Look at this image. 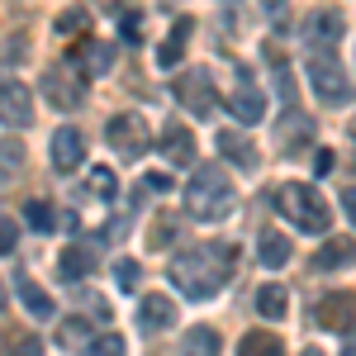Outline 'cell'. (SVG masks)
Wrapping results in <instances>:
<instances>
[{
  "mask_svg": "<svg viewBox=\"0 0 356 356\" xmlns=\"http://www.w3.org/2000/svg\"><path fill=\"white\" fill-rule=\"evenodd\" d=\"M233 275V247L228 243H200L186 247L176 261H171V285L186 295V300H214Z\"/></svg>",
  "mask_w": 356,
  "mask_h": 356,
  "instance_id": "obj_1",
  "label": "cell"
},
{
  "mask_svg": "<svg viewBox=\"0 0 356 356\" xmlns=\"http://www.w3.org/2000/svg\"><path fill=\"white\" fill-rule=\"evenodd\" d=\"M238 195H233V181L223 176V166H200L186 186V214L200 223H219L233 214Z\"/></svg>",
  "mask_w": 356,
  "mask_h": 356,
  "instance_id": "obj_2",
  "label": "cell"
},
{
  "mask_svg": "<svg viewBox=\"0 0 356 356\" xmlns=\"http://www.w3.org/2000/svg\"><path fill=\"white\" fill-rule=\"evenodd\" d=\"M275 209L295 223L300 233H314V238H323L332 228V209H328V200H323V191H314V186H304V181L275 186Z\"/></svg>",
  "mask_w": 356,
  "mask_h": 356,
  "instance_id": "obj_3",
  "label": "cell"
},
{
  "mask_svg": "<svg viewBox=\"0 0 356 356\" xmlns=\"http://www.w3.org/2000/svg\"><path fill=\"white\" fill-rule=\"evenodd\" d=\"M304 72H309V86H314V95H318L323 105H352V81H347V67H342L332 53L314 48V53L304 57Z\"/></svg>",
  "mask_w": 356,
  "mask_h": 356,
  "instance_id": "obj_4",
  "label": "cell"
},
{
  "mask_svg": "<svg viewBox=\"0 0 356 356\" xmlns=\"http://www.w3.org/2000/svg\"><path fill=\"white\" fill-rule=\"evenodd\" d=\"M176 100L186 105V114H195V119H214V110H219V90H214V76L209 72H181V81H176Z\"/></svg>",
  "mask_w": 356,
  "mask_h": 356,
  "instance_id": "obj_5",
  "label": "cell"
},
{
  "mask_svg": "<svg viewBox=\"0 0 356 356\" xmlns=\"http://www.w3.org/2000/svg\"><path fill=\"white\" fill-rule=\"evenodd\" d=\"M105 143L124 162H138L147 152V119L143 114H114L110 124H105Z\"/></svg>",
  "mask_w": 356,
  "mask_h": 356,
  "instance_id": "obj_6",
  "label": "cell"
},
{
  "mask_svg": "<svg viewBox=\"0 0 356 356\" xmlns=\"http://www.w3.org/2000/svg\"><path fill=\"white\" fill-rule=\"evenodd\" d=\"M0 124L10 129L33 124V90L24 81H0Z\"/></svg>",
  "mask_w": 356,
  "mask_h": 356,
  "instance_id": "obj_7",
  "label": "cell"
},
{
  "mask_svg": "<svg viewBox=\"0 0 356 356\" xmlns=\"http://www.w3.org/2000/svg\"><path fill=\"white\" fill-rule=\"evenodd\" d=\"M228 110L238 114V124H261V114H266V100H261V90L252 86V76H247V72H233Z\"/></svg>",
  "mask_w": 356,
  "mask_h": 356,
  "instance_id": "obj_8",
  "label": "cell"
},
{
  "mask_svg": "<svg viewBox=\"0 0 356 356\" xmlns=\"http://www.w3.org/2000/svg\"><path fill=\"white\" fill-rule=\"evenodd\" d=\"M72 67H76L81 76H110L114 48L105 43V38H81V43L72 48Z\"/></svg>",
  "mask_w": 356,
  "mask_h": 356,
  "instance_id": "obj_9",
  "label": "cell"
},
{
  "mask_svg": "<svg viewBox=\"0 0 356 356\" xmlns=\"http://www.w3.org/2000/svg\"><path fill=\"white\" fill-rule=\"evenodd\" d=\"M86 166V138L76 129H57L53 134V171L62 176H72V171H81Z\"/></svg>",
  "mask_w": 356,
  "mask_h": 356,
  "instance_id": "obj_10",
  "label": "cell"
},
{
  "mask_svg": "<svg viewBox=\"0 0 356 356\" xmlns=\"http://www.w3.org/2000/svg\"><path fill=\"white\" fill-rule=\"evenodd\" d=\"M43 95L53 100L57 110H76V105H86V86L72 81L62 67H48V72H43Z\"/></svg>",
  "mask_w": 356,
  "mask_h": 356,
  "instance_id": "obj_11",
  "label": "cell"
},
{
  "mask_svg": "<svg viewBox=\"0 0 356 356\" xmlns=\"http://www.w3.org/2000/svg\"><path fill=\"white\" fill-rule=\"evenodd\" d=\"M347 33V24H342V15L337 10H318V15H309L304 19V38L314 43V48H328V43H337Z\"/></svg>",
  "mask_w": 356,
  "mask_h": 356,
  "instance_id": "obj_12",
  "label": "cell"
},
{
  "mask_svg": "<svg viewBox=\"0 0 356 356\" xmlns=\"http://www.w3.org/2000/svg\"><path fill=\"white\" fill-rule=\"evenodd\" d=\"M176 323V304L166 300V295H147L143 300V309H138V328L143 332H162Z\"/></svg>",
  "mask_w": 356,
  "mask_h": 356,
  "instance_id": "obj_13",
  "label": "cell"
},
{
  "mask_svg": "<svg viewBox=\"0 0 356 356\" xmlns=\"http://www.w3.org/2000/svg\"><path fill=\"white\" fill-rule=\"evenodd\" d=\"M15 290H19V304L29 309V318H53V295L43 285H33V275H15Z\"/></svg>",
  "mask_w": 356,
  "mask_h": 356,
  "instance_id": "obj_14",
  "label": "cell"
},
{
  "mask_svg": "<svg viewBox=\"0 0 356 356\" xmlns=\"http://www.w3.org/2000/svg\"><path fill=\"white\" fill-rule=\"evenodd\" d=\"M314 138V119H304L300 110L285 114V124H280V152L285 157H300V143H309Z\"/></svg>",
  "mask_w": 356,
  "mask_h": 356,
  "instance_id": "obj_15",
  "label": "cell"
},
{
  "mask_svg": "<svg viewBox=\"0 0 356 356\" xmlns=\"http://www.w3.org/2000/svg\"><path fill=\"white\" fill-rule=\"evenodd\" d=\"M318 323L323 328H342V337H352V295L342 290V295H328V300L318 304Z\"/></svg>",
  "mask_w": 356,
  "mask_h": 356,
  "instance_id": "obj_16",
  "label": "cell"
},
{
  "mask_svg": "<svg viewBox=\"0 0 356 356\" xmlns=\"http://www.w3.org/2000/svg\"><path fill=\"white\" fill-rule=\"evenodd\" d=\"M162 152L171 157V162H191L195 157V134L181 124V119H171L162 129Z\"/></svg>",
  "mask_w": 356,
  "mask_h": 356,
  "instance_id": "obj_17",
  "label": "cell"
},
{
  "mask_svg": "<svg viewBox=\"0 0 356 356\" xmlns=\"http://www.w3.org/2000/svg\"><path fill=\"white\" fill-rule=\"evenodd\" d=\"M219 152L228 157V162L247 166V171L257 166V147H252V143H247V138L238 134V129H219Z\"/></svg>",
  "mask_w": 356,
  "mask_h": 356,
  "instance_id": "obj_18",
  "label": "cell"
},
{
  "mask_svg": "<svg viewBox=\"0 0 356 356\" xmlns=\"http://www.w3.org/2000/svg\"><path fill=\"white\" fill-rule=\"evenodd\" d=\"M191 33H195L191 19H176V24H171V33H166V43L157 48V62H162V67H176V62H181V53H186V43H191Z\"/></svg>",
  "mask_w": 356,
  "mask_h": 356,
  "instance_id": "obj_19",
  "label": "cell"
},
{
  "mask_svg": "<svg viewBox=\"0 0 356 356\" xmlns=\"http://www.w3.org/2000/svg\"><path fill=\"white\" fill-rule=\"evenodd\" d=\"M90 271H95L90 247H67V252H62V280H86Z\"/></svg>",
  "mask_w": 356,
  "mask_h": 356,
  "instance_id": "obj_20",
  "label": "cell"
},
{
  "mask_svg": "<svg viewBox=\"0 0 356 356\" xmlns=\"http://www.w3.org/2000/svg\"><path fill=\"white\" fill-rule=\"evenodd\" d=\"M257 257H261V266H285V261H290V238H285V233H261Z\"/></svg>",
  "mask_w": 356,
  "mask_h": 356,
  "instance_id": "obj_21",
  "label": "cell"
},
{
  "mask_svg": "<svg viewBox=\"0 0 356 356\" xmlns=\"http://www.w3.org/2000/svg\"><path fill=\"white\" fill-rule=\"evenodd\" d=\"M257 314H266V318H285V314H290V295H285V285H261V290H257Z\"/></svg>",
  "mask_w": 356,
  "mask_h": 356,
  "instance_id": "obj_22",
  "label": "cell"
},
{
  "mask_svg": "<svg viewBox=\"0 0 356 356\" xmlns=\"http://www.w3.org/2000/svg\"><path fill=\"white\" fill-rule=\"evenodd\" d=\"M181 352H186V356H219V332L200 323V328H191V332H186Z\"/></svg>",
  "mask_w": 356,
  "mask_h": 356,
  "instance_id": "obj_23",
  "label": "cell"
},
{
  "mask_svg": "<svg viewBox=\"0 0 356 356\" xmlns=\"http://www.w3.org/2000/svg\"><path fill=\"white\" fill-rule=\"evenodd\" d=\"M238 356H285V347H280L275 332H247L238 342Z\"/></svg>",
  "mask_w": 356,
  "mask_h": 356,
  "instance_id": "obj_24",
  "label": "cell"
},
{
  "mask_svg": "<svg viewBox=\"0 0 356 356\" xmlns=\"http://www.w3.org/2000/svg\"><path fill=\"white\" fill-rule=\"evenodd\" d=\"M347 261H352V238L323 247V252L314 257V271H337V266H347Z\"/></svg>",
  "mask_w": 356,
  "mask_h": 356,
  "instance_id": "obj_25",
  "label": "cell"
},
{
  "mask_svg": "<svg viewBox=\"0 0 356 356\" xmlns=\"http://www.w3.org/2000/svg\"><path fill=\"white\" fill-rule=\"evenodd\" d=\"M81 356H129V347H124L119 332H95V337L81 347Z\"/></svg>",
  "mask_w": 356,
  "mask_h": 356,
  "instance_id": "obj_26",
  "label": "cell"
},
{
  "mask_svg": "<svg viewBox=\"0 0 356 356\" xmlns=\"http://www.w3.org/2000/svg\"><path fill=\"white\" fill-rule=\"evenodd\" d=\"M86 191L95 195V200H110V204H114V191H119V181H114L110 166H95V171L86 176Z\"/></svg>",
  "mask_w": 356,
  "mask_h": 356,
  "instance_id": "obj_27",
  "label": "cell"
},
{
  "mask_svg": "<svg viewBox=\"0 0 356 356\" xmlns=\"http://www.w3.org/2000/svg\"><path fill=\"white\" fill-rule=\"evenodd\" d=\"M24 219H29V228H33V233H53L57 214H53V204H48V200H29Z\"/></svg>",
  "mask_w": 356,
  "mask_h": 356,
  "instance_id": "obj_28",
  "label": "cell"
},
{
  "mask_svg": "<svg viewBox=\"0 0 356 356\" xmlns=\"http://www.w3.org/2000/svg\"><path fill=\"white\" fill-rule=\"evenodd\" d=\"M86 337H90V323L86 318H67L62 323V347L72 352V347H86Z\"/></svg>",
  "mask_w": 356,
  "mask_h": 356,
  "instance_id": "obj_29",
  "label": "cell"
},
{
  "mask_svg": "<svg viewBox=\"0 0 356 356\" xmlns=\"http://www.w3.org/2000/svg\"><path fill=\"white\" fill-rule=\"evenodd\" d=\"M114 280H119V290H138V261H114Z\"/></svg>",
  "mask_w": 356,
  "mask_h": 356,
  "instance_id": "obj_30",
  "label": "cell"
},
{
  "mask_svg": "<svg viewBox=\"0 0 356 356\" xmlns=\"http://www.w3.org/2000/svg\"><path fill=\"white\" fill-rule=\"evenodd\" d=\"M24 166V147L19 143H0V171H19Z\"/></svg>",
  "mask_w": 356,
  "mask_h": 356,
  "instance_id": "obj_31",
  "label": "cell"
},
{
  "mask_svg": "<svg viewBox=\"0 0 356 356\" xmlns=\"http://www.w3.org/2000/svg\"><path fill=\"white\" fill-rule=\"evenodd\" d=\"M86 19H90L86 10H67V15H57V33H81Z\"/></svg>",
  "mask_w": 356,
  "mask_h": 356,
  "instance_id": "obj_32",
  "label": "cell"
},
{
  "mask_svg": "<svg viewBox=\"0 0 356 356\" xmlns=\"http://www.w3.org/2000/svg\"><path fill=\"white\" fill-rule=\"evenodd\" d=\"M5 356H43V347H38V337H10Z\"/></svg>",
  "mask_w": 356,
  "mask_h": 356,
  "instance_id": "obj_33",
  "label": "cell"
},
{
  "mask_svg": "<svg viewBox=\"0 0 356 356\" xmlns=\"http://www.w3.org/2000/svg\"><path fill=\"white\" fill-rule=\"evenodd\" d=\"M15 247H19V228L10 214H0V252H15Z\"/></svg>",
  "mask_w": 356,
  "mask_h": 356,
  "instance_id": "obj_34",
  "label": "cell"
},
{
  "mask_svg": "<svg viewBox=\"0 0 356 356\" xmlns=\"http://www.w3.org/2000/svg\"><path fill=\"white\" fill-rule=\"evenodd\" d=\"M138 191H152V195H162V191H171V176H162V171H152V176H143V181H138Z\"/></svg>",
  "mask_w": 356,
  "mask_h": 356,
  "instance_id": "obj_35",
  "label": "cell"
},
{
  "mask_svg": "<svg viewBox=\"0 0 356 356\" xmlns=\"http://www.w3.org/2000/svg\"><path fill=\"white\" fill-rule=\"evenodd\" d=\"M171 238H176V223H171V219H162V223H157V233L147 238V247H166Z\"/></svg>",
  "mask_w": 356,
  "mask_h": 356,
  "instance_id": "obj_36",
  "label": "cell"
},
{
  "mask_svg": "<svg viewBox=\"0 0 356 356\" xmlns=\"http://www.w3.org/2000/svg\"><path fill=\"white\" fill-rule=\"evenodd\" d=\"M124 33H129V43H143L138 33H143V19L138 15H124Z\"/></svg>",
  "mask_w": 356,
  "mask_h": 356,
  "instance_id": "obj_37",
  "label": "cell"
},
{
  "mask_svg": "<svg viewBox=\"0 0 356 356\" xmlns=\"http://www.w3.org/2000/svg\"><path fill=\"white\" fill-rule=\"evenodd\" d=\"M95 5H100V10H119V0H95Z\"/></svg>",
  "mask_w": 356,
  "mask_h": 356,
  "instance_id": "obj_38",
  "label": "cell"
},
{
  "mask_svg": "<svg viewBox=\"0 0 356 356\" xmlns=\"http://www.w3.org/2000/svg\"><path fill=\"white\" fill-rule=\"evenodd\" d=\"M342 356H352V337H342Z\"/></svg>",
  "mask_w": 356,
  "mask_h": 356,
  "instance_id": "obj_39",
  "label": "cell"
},
{
  "mask_svg": "<svg viewBox=\"0 0 356 356\" xmlns=\"http://www.w3.org/2000/svg\"><path fill=\"white\" fill-rule=\"evenodd\" d=\"M300 356H323V352H314V347H309V352H300Z\"/></svg>",
  "mask_w": 356,
  "mask_h": 356,
  "instance_id": "obj_40",
  "label": "cell"
}]
</instances>
